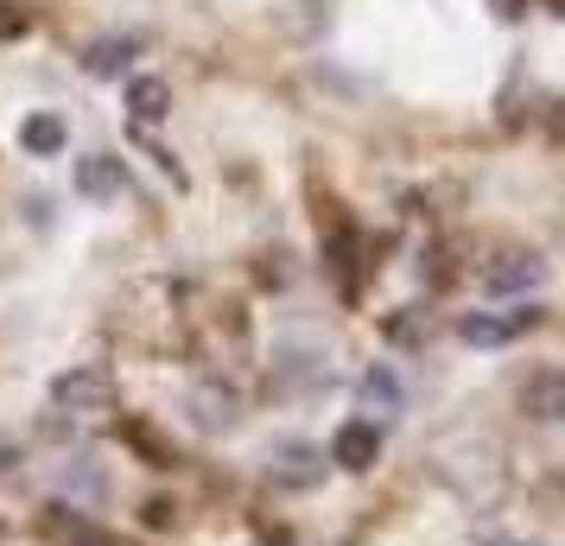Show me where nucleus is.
<instances>
[{
  "label": "nucleus",
  "instance_id": "nucleus-15",
  "mask_svg": "<svg viewBox=\"0 0 565 546\" xmlns=\"http://www.w3.org/2000/svg\"><path fill=\"white\" fill-rule=\"evenodd\" d=\"M26 26H32L26 7H20V0H0V39H20Z\"/></svg>",
  "mask_w": 565,
  "mask_h": 546
},
{
  "label": "nucleus",
  "instance_id": "nucleus-6",
  "mask_svg": "<svg viewBox=\"0 0 565 546\" xmlns=\"http://www.w3.org/2000/svg\"><path fill=\"white\" fill-rule=\"evenodd\" d=\"M128 191V165L115 153H83L77 159V197H89V204H115Z\"/></svg>",
  "mask_w": 565,
  "mask_h": 546
},
{
  "label": "nucleus",
  "instance_id": "nucleus-7",
  "mask_svg": "<svg viewBox=\"0 0 565 546\" xmlns=\"http://www.w3.org/2000/svg\"><path fill=\"white\" fill-rule=\"evenodd\" d=\"M382 458V426H369V419H343L331 439V464L337 470H369Z\"/></svg>",
  "mask_w": 565,
  "mask_h": 546
},
{
  "label": "nucleus",
  "instance_id": "nucleus-8",
  "mask_svg": "<svg viewBox=\"0 0 565 546\" xmlns=\"http://www.w3.org/2000/svg\"><path fill=\"white\" fill-rule=\"evenodd\" d=\"M274 483L280 490H311V483H324V451H311V445H280L274 451Z\"/></svg>",
  "mask_w": 565,
  "mask_h": 546
},
{
  "label": "nucleus",
  "instance_id": "nucleus-5",
  "mask_svg": "<svg viewBox=\"0 0 565 546\" xmlns=\"http://www.w3.org/2000/svg\"><path fill=\"white\" fill-rule=\"evenodd\" d=\"M521 414L534 426H559L565 419V368H534L521 382Z\"/></svg>",
  "mask_w": 565,
  "mask_h": 546
},
{
  "label": "nucleus",
  "instance_id": "nucleus-11",
  "mask_svg": "<svg viewBox=\"0 0 565 546\" xmlns=\"http://www.w3.org/2000/svg\"><path fill=\"white\" fill-rule=\"evenodd\" d=\"M45 540L52 546H121V540H108L96 521H83L77 508H45Z\"/></svg>",
  "mask_w": 565,
  "mask_h": 546
},
{
  "label": "nucleus",
  "instance_id": "nucleus-16",
  "mask_svg": "<svg viewBox=\"0 0 565 546\" xmlns=\"http://www.w3.org/2000/svg\"><path fill=\"white\" fill-rule=\"evenodd\" d=\"M140 521H147V527H172V502H147Z\"/></svg>",
  "mask_w": 565,
  "mask_h": 546
},
{
  "label": "nucleus",
  "instance_id": "nucleus-4",
  "mask_svg": "<svg viewBox=\"0 0 565 546\" xmlns=\"http://www.w3.org/2000/svg\"><path fill=\"white\" fill-rule=\"evenodd\" d=\"M540 280H546V260H540L534 248H502V255L483 267V287L502 292V299H509V292H534Z\"/></svg>",
  "mask_w": 565,
  "mask_h": 546
},
{
  "label": "nucleus",
  "instance_id": "nucleus-14",
  "mask_svg": "<svg viewBox=\"0 0 565 546\" xmlns=\"http://www.w3.org/2000/svg\"><path fill=\"white\" fill-rule=\"evenodd\" d=\"M191 407H198V426H210V432H230L235 426V394L223 382H204V388L191 394Z\"/></svg>",
  "mask_w": 565,
  "mask_h": 546
},
{
  "label": "nucleus",
  "instance_id": "nucleus-19",
  "mask_svg": "<svg viewBox=\"0 0 565 546\" xmlns=\"http://www.w3.org/2000/svg\"><path fill=\"white\" fill-rule=\"evenodd\" d=\"M559 128H565V103H559Z\"/></svg>",
  "mask_w": 565,
  "mask_h": 546
},
{
  "label": "nucleus",
  "instance_id": "nucleus-17",
  "mask_svg": "<svg viewBox=\"0 0 565 546\" xmlns=\"http://www.w3.org/2000/svg\"><path fill=\"white\" fill-rule=\"evenodd\" d=\"M489 7H495V13H521V0H489Z\"/></svg>",
  "mask_w": 565,
  "mask_h": 546
},
{
  "label": "nucleus",
  "instance_id": "nucleus-12",
  "mask_svg": "<svg viewBox=\"0 0 565 546\" xmlns=\"http://www.w3.org/2000/svg\"><path fill=\"white\" fill-rule=\"evenodd\" d=\"M128 115H134V128L166 121V115H172V83L166 77H134L128 83Z\"/></svg>",
  "mask_w": 565,
  "mask_h": 546
},
{
  "label": "nucleus",
  "instance_id": "nucleus-10",
  "mask_svg": "<svg viewBox=\"0 0 565 546\" xmlns=\"http://www.w3.org/2000/svg\"><path fill=\"white\" fill-rule=\"evenodd\" d=\"M356 400H362V414H369V426H382V419L401 414V382H394V368H369L356 382Z\"/></svg>",
  "mask_w": 565,
  "mask_h": 546
},
{
  "label": "nucleus",
  "instance_id": "nucleus-9",
  "mask_svg": "<svg viewBox=\"0 0 565 546\" xmlns=\"http://www.w3.org/2000/svg\"><path fill=\"white\" fill-rule=\"evenodd\" d=\"M134 52H140V39H134V32H115V39H96V45H83V71L108 83V77H121V71L134 64Z\"/></svg>",
  "mask_w": 565,
  "mask_h": 546
},
{
  "label": "nucleus",
  "instance_id": "nucleus-13",
  "mask_svg": "<svg viewBox=\"0 0 565 546\" xmlns=\"http://www.w3.org/2000/svg\"><path fill=\"white\" fill-rule=\"evenodd\" d=\"M64 140H71L64 115H26V121H20V147H26V153H39V159L64 153Z\"/></svg>",
  "mask_w": 565,
  "mask_h": 546
},
{
  "label": "nucleus",
  "instance_id": "nucleus-3",
  "mask_svg": "<svg viewBox=\"0 0 565 546\" xmlns=\"http://www.w3.org/2000/svg\"><path fill=\"white\" fill-rule=\"evenodd\" d=\"M540 324V306H514V312H470L458 318V338L477 343V350H495V343H514L521 331Z\"/></svg>",
  "mask_w": 565,
  "mask_h": 546
},
{
  "label": "nucleus",
  "instance_id": "nucleus-1",
  "mask_svg": "<svg viewBox=\"0 0 565 546\" xmlns=\"http://www.w3.org/2000/svg\"><path fill=\"white\" fill-rule=\"evenodd\" d=\"M438 477H445L463 502H477V508H489V502L502 495V483H509V470H502V458H495V445H483V439L470 445L458 464H451V458H438Z\"/></svg>",
  "mask_w": 565,
  "mask_h": 546
},
{
  "label": "nucleus",
  "instance_id": "nucleus-2",
  "mask_svg": "<svg viewBox=\"0 0 565 546\" xmlns=\"http://www.w3.org/2000/svg\"><path fill=\"white\" fill-rule=\"evenodd\" d=\"M52 407L57 414H108L115 407V375L103 363H77L52 375Z\"/></svg>",
  "mask_w": 565,
  "mask_h": 546
},
{
  "label": "nucleus",
  "instance_id": "nucleus-18",
  "mask_svg": "<svg viewBox=\"0 0 565 546\" xmlns=\"http://www.w3.org/2000/svg\"><path fill=\"white\" fill-rule=\"evenodd\" d=\"M483 546H521V540H483Z\"/></svg>",
  "mask_w": 565,
  "mask_h": 546
}]
</instances>
